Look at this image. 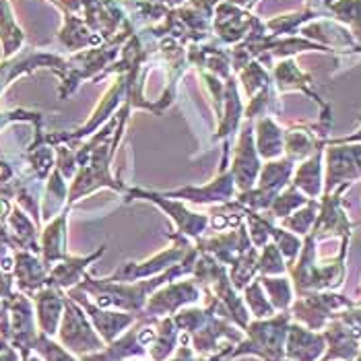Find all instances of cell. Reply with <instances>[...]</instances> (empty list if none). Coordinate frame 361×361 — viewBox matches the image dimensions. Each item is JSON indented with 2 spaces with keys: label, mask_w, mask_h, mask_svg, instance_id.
I'll list each match as a JSON object with an SVG mask.
<instances>
[{
  "label": "cell",
  "mask_w": 361,
  "mask_h": 361,
  "mask_svg": "<svg viewBox=\"0 0 361 361\" xmlns=\"http://www.w3.org/2000/svg\"><path fill=\"white\" fill-rule=\"evenodd\" d=\"M71 300L73 302H79L81 306L89 312V318L95 326V331L99 333V336L104 338V343H111L116 341L120 334L124 333L139 316L137 314H122V312H108V310H102L99 306H93L91 302H87L83 295V289H71Z\"/></svg>",
  "instance_id": "obj_3"
},
{
  "label": "cell",
  "mask_w": 361,
  "mask_h": 361,
  "mask_svg": "<svg viewBox=\"0 0 361 361\" xmlns=\"http://www.w3.org/2000/svg\"><path fill=\"white\" fill-rule=\"evenodd\" d=\"M233 192V176L231 173H221L211 186L207 188H186L182 192H178V196H186L188 200L195 202H213V200H229Z\"/></svg>",
  "instance_id": "obj_12"
},
{
  "label": "cell",
  "mask_w": 361,
  "mask_h": 361,
  "mask_svg": "<svg viewBox=\"0 0 361 361\" xmlns=\"http://www.w3.org/2000/svg\"><path fill=\"white\" fill-rule=\"evenodd\" d=\"M289 312H283L277 318H262L246 326L248 338L240 341L238 349H233L229 355H258L264 361H283L285 357V338L289 329Z\"/></svg>",
  "instance_id": "obj_1"
},
{
  "label": "cell",
  "mask_w": 361,
  "mask_h": 361,
  "mask_svg": "<svg viewBox=\"0 0 361 361\" xmlns=\"http://www.w3.org/2000/svg\"><path fill=\"white\" fill-rule=\"evenodd\" d=\"M246 304L250 306V312L258 318V320L271 318V316L275 314V307H273V304L264 298L262 285H260L258 279H256L254 283H250V285H246Z\"/></svg>",
  "instance_id": "obj_17"
},
{
  "label": "cell",
  "mask_w": 361,
  "mask_h": 361,
  "mask_svg": "<svg viewBox=\"0 0 361 361\" xmlns=\"http://www.w3.org/2000/svg\"><path fill=\"white\" fill-rule=\"evenodd\" d=\"M33 347L46 357L48 361H77L73 355H68L60 345H56L52 343L50 338H48V334H44V336H39V338H35V343H33Z\"/></svg>",
  "instance_id": "obj_20"
},
{
  "label": "cell",
  "mask_w": 361,
  "mask_h": 361,
  "mask_svg": "<svg viewBox=\"0 0 361 361\" xmlns=\"http://www.w3.org/2000/svg\"><path fill=\"white\" fill-rule=\"evenodd\" d=\"M62 295L56 287H48L37 295V314H39V326L44 334H54L60 322V310H62Z\"/></svg>",
  "instance_id": "obj_10"
},
{
  "label": "cell",
  "mask_w": 361,
  "mask_h": 361,
  "mask_svg": "<svg viewBox=\"0 0 361 361\" xmlns=\"http://www.w3.org/2000/svg\"><path fill=\"white\" fill-rule=\"evenodd\" d=\"M306 202V198L300 195L295 188H289L285 195L277 196L275 200H273V213L277 215V217H285V215H289L295 207H302Z\"/></svg>",
  "instance_id": "obj_19"
},
{
  "label": "cell",
  "mask_w": 361,
  "mask_h": 361,
  "mask_svg": "<svg viewBox=\"0 0 361 361\" xmlns=\"http://www.w3.org/2000/svg\"><path fill=\"white\" fill-rule=\"evenodd\" d=\"M133 195L145 196V198L155 200L157 204H161L166 211L171 213V217L176 219V223H178V227H180V231H182V233H188V235H200V233L204 231L207 217L192 215V213H188L184 207H180V204H171V202H167V200H164L161 196H157V195H149V192H142V190H135Z\"/></svg>",
  "instance_id": "obj_9"
},
{
  "label": "cell",
  "mask_w": 361,
  "mask_h": 361,
  "mask_svg": "<svg viewBox=\"0 0 361 361\" xmlns=\"http://www.w3.org/2000/svg\"><path fill=\"white\" fill-rule=\"evenodd\" d=\"M178 334H180V329L176 326L173 318H164L157 324L155 341L149 345V353H151L153 361H166L173 353L176 343H178Z\"/></svg>",
  "instance_id": "obj_11"
},
{
  "label": "cell",
  "mask_w": 361,
  "mask_h": 361,
  "mask_svg": "<svg viewBox=\"0 0 361 361\" xmlns=\"http://www.w3.org/2000/svg\"><path fill=\"white\" fill-rule=\"evenodd\" d=\"M361 147L329 151V188L338 182H351L361 176Z\"/></svg>",
  "instance_id": "obj_7"
},
{
  "label": "cell",
  "mask_w": 361,
  "mask_h": 361,
  "mask_svg": "<svg viewBox=\"0 0 361 361\" xmlns=\"http://www.w3.org/2000/svg\"><path fill=\"white\" fill-rule=\"evenodd\" d=\"M258 151L262 157L271 159L277 157L283 151V135L271 120H264L260 124V135H258Z\"/></svg>",
  "instance_id": "obj_15"
},
{
  "label": "cell",
  "mask_w": 361,
  "mask_h": 361,
  "mask_svg": "<svg viewBox=\"0 0 361 361\" xmlns=\"http://www.w3.org/2000/svg\"><path fill=\"white\" fill-rule=\"evenodd\" d=\"M200 300V291H198V285L192 281H184V283H178V285H167L166 289L157 291L153 298L147 300L145 304V314L149 318L153 316H169L171 312L180 310L182 306H188V304H195Z\"/></svg>",
  "instance_id": "obj_4"
},
{
  "label": "cell",
  "mask_w": 361,
  "mask_h": 361,
  "mask_svg": "<svg viewBox=\"0 0 361 361\" xmlns=\"http://www.w3.org/2000/svg\"><path fill=\"white\" fill-rule=\"evenodd\" d=\"M258 271L262 273V277H273V275H283L285 273L283 254L275 244H269L262 252V256L258 258Z\"/></svg>",
  "instance_id": "obj_18"
},
{
  "label": "cell",
  "mask_w": 361,
  "mask_h": 361,
  "mask_svg": "<svg viewBox=\"0 0 361 361\" xmlns=\"http://www.w3.org/2000/svg\"><path fill=\"white\" fill-rule=\"evenodd\" d=\"M285 341H287L285 353L289 361H316L326 347L324 334L304 329L302 324H289Z\"/></svg>",
  "instance_id": "obj_6"
},
{
  "label": "cell",
  "mask_w": 361,
  "mask_h": 361,
  "mask_svg": "<svg viewBox=\"0 0 361 361\" xmlns=\"http://www.w3.org/2000/svg\"><path fill=\"white\" fill-rule=\"evenodd\" d=\"M66 314L64 324L60 329V341L66 349L73 353H89V351H102L106 347L104 338L93 333V326H89L87 316L79 306H75L73 300H64Z\"/></svg>",
  "instance_id": "obj_2"
},
{
  "label": "cell",
  "mask_w": 361,
  "mask_h": 361,
  "mask_svg": "<svg viewBox=\"0 0 361 361\" xmlns=\"http://www.w3.org/2000/svg\"><path fill=\"white\" fill-rule=\"evenodd\" d=\"M260 285L269 291V302L273 304L275 310L287 312V307L293 302V293H291V283L287 279H273V277H260Z\"/></svg>",
  "instance_id": "obj_13"
},
{
  "label": "cell",
  "mask_w": 361,
  "mask_h": 361,
  "mask_svg": "<svg viewBox=\"0 0 361 361\" xmlns=\"http://www.w3.org/2000/svg\"><path fill=\"white\" fill-rule=\"evenodd\" d=\"M295 188H302L312 196L320 192V153H316L310 161L300 167L295 176Z\"/></svg>",
  "instance_id": "obj_16"
},
{
  "label": "cell",
  "mask_w": 361,
  "mask_h": 361,
  "mask_svg": "<svg viewBox=\"0 0 361 361\" xmlns=\"http://www.w3.org/2000/svg\"><path fill=\"white\" fill-rule=\"evenodd\" d=\"M355 361H361V349H360V353H357V360Z\"/></svg>",
  "instance_id": "obj_22"
},
{
  "label": "cell",
  "mask_w": 361,
  "mask_h": 361,
  "mask_svg": "<svg viewBox=\"0 0 361 361\" xmlns=\"http://www.w3.org/2000/svg\"><path fill=\"white\" fill-rule=\"evenodd\" d=\"M258 157L256 151L252 147L250 130H246L240 139V147H238V155L233 161V180L238 182V186L242 190H250L256 176H258Z\"/></svg>",
  "instance_id": "obj_8"
},
{
  "label": "cell",
  "mask_w": 361,
  "mask_h": 361,
  "mask_svg": "<svg viewBox=\"0 0 361 361\" xmlns=\"http://www.w3.org/2000/svg\"><path fill=\"white\" fill-rule=\"evenodd\" d=\"M221 361H225V360H221Z\"/></svg>",
  "instance_id": "obj_23"
},
{
  "label": "cell",
  "mask_w": 361,
  "mask_h": 361,
  "mask_svg": "<svg viewBox=\"0 0 361 361\" xmlns=\"http://www.w3.org/2000/svg\"><path fill=\"white\" fill-rule=\"evenodd\" d=\"M314 219H316V204H310L306 211H300L293 217H289L285 221V227H289L295 233H307V229L314 223Z\"/></svg>",
  "instance_id": "obj_21"
},
{
  "label": "cell",
  "mask_w": 361,
  "mask_h": 361,
  "mask_svg": "<svg viewBox=\"0 0 361 361\" xmlns=\"http://www.w3.org/2000/svg\"><path fill=\"white\" fill-rule=\"evenodd\" d=\"M188 250V244L184 246H176L171 250L161 252L157 256H153L151 260L147 262H128V264H122L108 281H124V283H130V281H137L140 277H149V275H157L161 271L169 269L176 260H180Z\"/></svg>",
  "instance_id": "obj_5"
},
{
  "label": "cell",
  "mask_w": 361,
  "mask_h": 361,
  "mask_svg": "<svg viewBox=\"0 0 361 361\" xmlns=\"http://www.w3.org/2000/svg\"><path fill=\"white\" fill-rule=\"evenodd\" d=\"M0 39H2V46H4L6 56L13 54L19 48L21 39H23L21 31L17 29L13 17H11L8 2L6 0H0Z\"/></svg>",
  "instance_id": "obj_14"
}]
</instances>
